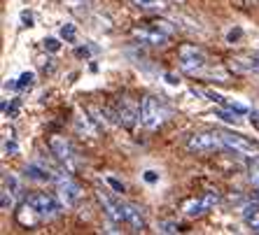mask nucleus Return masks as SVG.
I'll return each mask as SVG.
<instances>
[{
	"label": "nucleus",
	"instance_id": "a878e982",
	"mask_svg": "<svg viewBox=\"0 0 259 235\" xmlns=\"http://www.w3.org/2000/svg\"><path fill=\"white\" fill-rule=\"evenodd\" d=\"M205 96H208V100H212V103H222V105H227V100H224L220 93H215V91H205Z\"/></svg>",
	"mask_w": 259,
	"mask_h": 235
},
{
	"label": "nucleus",
	"instance_id": "f704fd0d",
	"mask_svg": "<svg viewBox=\"0 0 259 235\" xmlns=\"http://www.w3.org/2000/svg\"><path fill=\"white\" fill-rule=\"evenodd\" d=\"M257 198H259V191H257Z\"/></svg>",
	"mask_w": 259,
	"mask_h": 235
},
{
	"label": "nucleus",
	"instance_id": "bb28decb",
	"mask_svg": "<svg viewBox=\"0 0 259 235\" xmlns=\"http://www.w3.org/2000/svg\"><path fill=\"white\" fill-rule=\"evenodd\" d=\"M217 116H220V119H224V121H229V124H238V119H236L234 114H229V112H224V109H220V112H217Z\"/></svg>",
	"mask_w": 259,
	"mask_h": 235
},
{
	"label": "nucleus",
	"instance_id": "f257e3e1",
	"mask_svg": "<svg viewBox=\"0 0 259 235\" xmlns=\"http://www.w3.org/2000/svg\"><path fill=\"white\" fill-rule=\"evenodd\" d=\"M187 149L192 151V154H217V151L227 149V145H224V140L220 133L199 131L187 140Z\"/></svg>",
	"mask_w": 259,
	"mask_h": 235
},
{
	"label": "nucleus",
	"instance_id": "c756f323",
	"mask_svg": "<svg viewBox=\"0 0 259 235\" xmlns=\"http://www.w3.org/2000/svg\"><path fill=\"white\" fill-rule=\"evenodd\" d=\"M5 151L10 154V156H14L19 151V147H17V142H5Z\"/></svg>",
	"mask_w": 259,
	"mask_h": 235
},
{
	"label": "nucleus",
	"instance_id": "6e6552de",
	"mask_svg": "<svg viewBox=\"0 0 259 235\" xmlns=\"http://www.w3.org/2000/svg\"><path fill=\"white\" fill-rule=\"evenodd\" d=\"M54 182L59 184V193H61V198H63V203H66L68 207H72L79 200V196H82L79 187L66 175V172H54Z\"/></svg>",
	"mask_w": 259,
	"mask_h": 235
},
{
	"label": "nucleus",
	"instance_id": "f8f14e48",
	"mask_svg": "<svg viewBox=\"0 0 259 235\" xmlns=\"http://www.w3.org/2000/svg\"><path fill=\"white\" fill-rule=\"evenodd\" d=\"M17 221L21 223V226H26V228H33V226H37V223L42 221V214L26 200L24 205H21V210L17 212Z\"/></svg>",
	"mask_w": 259,
	"mask_h": 235
},
{
	"label": "nucleus",
	"instance_id": "9b49d317",
	"mask_svg": "<svg viewBox=\"0 0 259 235\" xmlns=\"http://www.w3.org/2000/svg\"><path fill=\"white\" fill-rule=\"evenodd\" d=\"M96 198H98V203H101L103 212H105V214H108L112 221H124V207H121L117 200L110 198V193H105L103 189H98V191H96Z\"/></svg>",
	"mask_w": 259,
	"mask_h": 235
},
{
	"label": "nucleus",
	"instance_id": "f03ea898",
	"mask_svg": "<svg viewBox=\"0 0 259 235\" xmlns=\"http://www.w3.org/2000/svg\"><path fill=\"white\" fill-rule=\"evenodd\" d=\"M163 119H166V109H163V105L159 103L157 98L154 96L143 98V105H140V124H143L145 128L154 131V128H159L163 124Z\"/></svg>",
	"mask_w": 259,
	"mask_h": 235
},
{
	"label": "nucleus",
	"instance_id": "b1692460",
	"mask_svg": "<svg viewBox=\"0 0 259 235\" xmlns=\"http://www.w3.org/2000/svg\"><path fill=\"white\" fill-rule=\"evenodd\" d=\"M250 182H252L254 187H259V161L250 168Z\"/></svg>",
	"mask_w": 259,
	"mask_h": 235
},
{
	"label": "nucleus",
	"instance_id": "ddd939ff",
	"mask_svg": "<svg viewBox=\"0 0 259 235\" xmlns=\"http://www.w3.org/2000/svg\"><path fill=\"white\" fill-rule=\"evenodd\" d=\"M121 207H124V221L131 223L133 230H140V233H143V230L147 228V223H145L143 214H140V207L131 205V203H124Z\"/></svg>",
	"mask_w": 259,
	"mask_h": 235
},
{
	"label": "nucleus",
	"instance_id": "aec40b11",
	"mask_svg": "<svg viewBox=\"0 0 259 235\" xmlns=\"http://www.w3.org/2000/svg\"><path fill=\"white\" fill-rule=\"evenodd\" d=\"M12 196H14V193H12ZM12 196H10V191H7V189H3V193H0V207H3L5 212L12 210V203H14Z\"/></svg>",
	"mask_w": 259,
	"mask_h": 235
},
{
	"label": "nucleus",
	"instance_id": "2f4dec72",
	"mask_svg": "<svg viewBox=\"0 0 259 235\" xmlns=\"http://www.w3.org/2000/svg\"><path fill=\"white\" fill-rule=\"evenodd\" d=\"M157 180H159L157 172H152V170H147V172H145V182H150V184H154Z\"/></svg>",
	"mask_w": 259,
	"mask_h": 235
},
{
	"label": "nucleus",
	"instance_id": "39448f33",
	"mask_svg": "<svg viewBox=\"0 0 259 235\" xmlns=\"http://www.w3.org/2000/svg\"><path fill=\"white\" fill-rule=\"evenodd\" d=\"M217 203H220V193H217V191H208V193H203L201 198L187 200V203L182 205V210H185V214H187V217H201V214H205L208 210H212Z\"/></svg>",
	"mask_w": 259,
	"mask_h": 235
},
{
	"label": "nucleus",
	"instance_id": "6ab92c4d",
	"mask_svg": "<svg viewBox=\"0 0 259 235\" xmlns=\"http://www.w3.org/2000/svg\"><path fill=\"white\" fill-rule=\"evenodd\" d=\"M35 84V75L33 73H24L21 75V77H19V82H17V89H30V86Z\"/></svg>",
	"mask_w": 259,
	"mask_h": 235
},
{
	"label": "nucleus",
	"instance_id": "20e7f679",
	"mask_svg": "<svg viewBox=\"0 0 259 235\" xmlns=\"http://www.w3.org/2000/svg\"><path fill=\"white\" fill-rule=\"evenodd\" d=\"M178 61H180V68L185 73H199L205 66V54L196 44H182L178 51Z\"/></svg>",
	"mask_w": 259,
	"mask_h": 235
},
{
	"label": "nucleus",
	"instance_id": "393cba45",
	"mask_svg": "<svg viewBox=\"0 0 259 235\" xmlns=\"http://www.w3.org/2000/svg\"><path fill=\"white\" fill-rule=\"evenodd\" d=\"M227 107H229L231 112H236V114H245L247 112V107L245 105H241V103H227Z\"/></svg>",
	"mask_w": 259,
	"mask_h": 235
},
{
	"label": "nucleus",
	"instance_id": "4be33fe9",
	"mask_svg": "<svg viewBox=\"0 0 259 235\" xmlns=\"http://www.w3.org/2000/svg\"><path fill=\"white\" fill-rule=\"evenodd\" d=\"M180 228L178 223H173V221H163V223H159V233H175V230Z\"/></svg>",
	"mask_w": 259,
	"mask_h": 235
},
{
	"label": "nucleus",
	"instance_id": "c85d7f7f",
	"mask_svg": "<svg viewBox=\"0 0 259 235\" xmlns=\"http://www.w3.org/2000/svg\"><path fill=\"white\" fill-rule=\"evenodd\" d=\"M241 37H243V30H241V28H236V30H231L229 35H227V42L234 44L236 40H241Z\"/></svg>",
	"mask_w": 259,
	"mask_h": 235
},
{
	"label": "nucleus",
	"instance_id": "7c9ffc66",
	"mask_svg": "<svg viewBox=\"0 0 259 235\" xmlns=\"http://www.w3.org/2000/svg\"><path fill=\"white\" fill-rule=\"evenodd\" d=\"M75 56H77V58H87V56H89V49H87V47H77V49H75Z\"/></svg>",
	"mask_w": 259,
	"mask_h": 235
},
{
	"label": "nucleus",
	"instance_id": "0eeeda50",
	"mask_svg": "<svg viewBox=\"0 0 259 235\" xmlns=\"http://www.w3.org/2000/svg\"><path fill=\"white\" fill-rule=\"evenodd\" d=\"M224 140L227 149H231L234 154H241V156H247V158H254L259 154V149L250 142V140L241 138V135H234V133H220Z\"/></svg>",
	"mask_w": 259,
	"mask_h": 235
},
{
	"label": "nucleus",
	"instance_id": "473e14b6",
	"mask_svg": "<svg viewBox=\"0 0 259 235\" xmlns=\"http://www.w3.org/2000/svg\"><path fill=\"white\" fill-rule=\"evenodd\" d=\"M21 19H24V21H26L24 26H30V21H33V17H30L28 12H24V14H21Z\"/></svg>",
	"mask_w": 259,
	"mask_h": 235
},
{
	"label": "nucleus",
	"instance_id": "7ed1b4c3",
	"mask_svg": "<svg viewBox=\"0 0 259 235\" xmlns=\"http://www.w3.org/2000/svg\"><path fill=\"white\" fill-rule=\"evenodd\" d=\"M49 149H52V154L56 156V161L66 165L68 172H75V170H77L75 151H72V145L68 142L66 138H61V135H52V138H49Z\"/></svg>",
	"mask_w": 259,
	"mask_h": 235
},
{
	"label": "nucleus",
	"instance_id": "dca6fc26",
	"mask_svg": "<svg viewBox=\"0 0 259 235\" xmlns=\"http://www.w3.org/2000/svg\"><path fill=\"white\" fill-rule=\"evenodd\" d=\"M243 217H245V221L250 223V228H252L254 233H259V207L257 205H247L245 212H243Z\"/></svg>",
	"mask_w": 259,
	"mask_h": 235
},
{
	"label": "nucleus",
	"instance_id": "4468645a",
	"mask_svg": "<svg viewBox=\"0 0 259 235\" xmlns=\"http://www.w3.org/2000/svg\"><path fill=\"white\" fill-rule=\"evenodd\" d=\"M236 70H245V73H259V51L250 54L247 58H236Z\"/></svg>",
	"mask_w": 259,
	"mask_h": 235
},
{
	"label": "nucleus",
	"instance_id": "72a5a7b5",
	"mask_svg": "<svg viewBox=\"0 0 259 235\" xmlns=\"http://www.w3.org/2000/svg\"><path fill=\"white\" fill-rule=\"evenodd\" d=\"M166 79H168L170 84H178V82H180V79H175V77H173V75H166Z\"/></svg>",
	"mask_w": 259,
	"mask_h": 235
},
{
	"label": "nucleus",
	"instance_id": "5701e85b",
	"mask_svg": "<svg viewBox=\"0 0 259 235\" xmlns=\"http://www.w3.org/2000/svg\"><path fill=\"white\" fill-rule=\"evenodd\" d=\"M45 49H47V51H59L61 42L59 40H54V37H47V40H45Z\"/></svg>",
	"mask_w": 259,
	"mask_h": 235
},
{
	"label": "nucleus",
	"instance_id": "412c9836",
	"mask_svg": "<svg viewBox=\"0 0 259 235\" xmlns=\"http://www.w3.org/2000/svg\"><path fill=\"white\" fill-rule=\"evenodd\" d=\"M75 33H77V30H75L72 24H66L63 28H61V37H63L66 42H72V40H75Z\"/></svg>",
	"mask_w": 259,
	"mask_h": 235
},
{
	"label": "nucleus",
	"instance_id": "9d476101",
	"mask_svg": "<svg viewBox=\"0 0 259 235\" xmlns=\"http://www.w3.org/2000/svg\"><path fill=\"white\" fill-rule=\"evenodd\" d=\"M133 35H136V40H140L143 44H150V47H163L168 42V35L161 33L159 28H133Z\"/></svg>",
	"mask_w": 259,
	"mask_h": 235
},
{
	"label": "nucleus",
	"instance_id": "2eb2a0df",
	"mask_svg": "<svg viewBox=\"0 0 259 235\" xmlns=\"http://www.w3.org/2000/svg\"><path fill=\"white\" fill-rule=\"evenodd\" d=\"M26 177H30V180H37V182H49L54 180V172H47V170L37 168V165H26Z\"/></svg>",
	"mask_w": 259,
	"mask_h": 235
},
{
	"label": "nucleus",
	"instance_id": "f3484780",
	"mask_svg": "<svg viewBox=\"0 0 259 235\" xmlns=\"http://www.w3.org/2000/svg\"><path fill=\"white\" fill-rule=\"evenodd\" d=\"M131 3L140 10H163L166 7V0H131Z\"/></svg>",
	"mask_w": 259,
	"mask_h": 235
},
{
	"label": "nucleus",
	"instance_id": "423d86ee",
	"mask_svg": "<svg viewBox=\"0 0 259 235\" xmlns=\"http://www.w3.org/2000/svg\"><path fill=\"white\" fill-rule=\"evenodd\" d=\"M28 203L35 207L40 214H42V219H54L56 214L61 212V205L56 203L54 196H49V193H42V191L30 193V196H28Z\"/></svg>",
	"mask_w": 259,
	"mask_h": 235
},
{
	"label": "nucleus",
	"instance_id": "1a4fd4ad",
	"mask_svg": "<svg viewBox=\"0 0 259 235\" xmlns=\"http://www.w3.org/2000/svg\"><path fill=\"white\" fill-rule=\"evenodd\" d=\"M117 116H119V124L131 128L136 121H140V107L136 105V100H131V98H121Z\"/></svg>",
	"mask_w": 259,
	"mask_h": 235
},
{
	"label": "nucleus",
	"instance_id": "a211bd4d",
	"mask_svg": "<svg viewBox=\"0 0 259 235\" xmlns=\"http://www.w3.org/2000/svg\"><path fill=\"white\" fill-rule=\"evenodd\" d=\"M3 182H5V189H7V191H12L14 196H21V187H19V180L14 175L5 172V175H3Z\"/></svg>",
	"mask_w": 259,
	"mask_h": 235
},
{
	"label": "nucleus",
	"instance_id": "cd10ccee",
	"mask_svg": "<svg viewBox=\"0 0 259 235\" xmlns=\"http://www.w3.org/2000/svg\"><path fill=\"white\" fill-rule=\"evenodd\" d=\"M105 182H108V184H110V187H112V189H115L117 193H121V191H124V184H121L119 180H115V177H108V180H105Z\"/></svg>",
	"mask_w": 259,
	"mask_h": 235
}]
</instances>
